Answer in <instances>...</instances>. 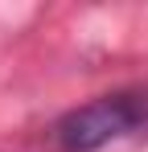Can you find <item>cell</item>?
Here are the masks:
<instances>
[{"mask_svg": "<svg viewBox=\"0 0 148 152\" xmlns=\"http://www.w3.org/2000/svg\"><path fill=\"white\" fill-rule=\"evenodd\" d=\"M144 124H148V95L123 91V95H103V99L62 115L53 127V140L62 152H99L103 144H111Z\"/></svg>", "mask_w": 148, "mask_h": 152, "instance_id": "obj_1", "label": "cell"}]
</instances>
